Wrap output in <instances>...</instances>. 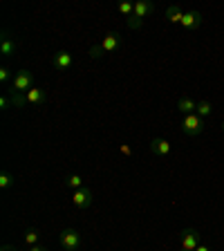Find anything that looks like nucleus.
<instances>
[{"label":"nucleus","mask_w":224,"mask_h":251,"mask_svg":"<svg viewBox=\"0 0 224 251\" xmlns=\"http://www.w3.org/2000/svg\"><path fill=\"white\" fill-rule=\"evenodd\" d=\"M0 251H16V247L14 245H2L0 247Z\"/></svg>","instance_id":"obj_24"},{"label":"nucleus","mask_w":224,"mask_h":251,"mask_svg":"<svg viewBox=\"0 0 224 251\" xmlns=\"http://www.w3.org/2000/svg\"><path fill=\"white\" fill-rule=\"evenodd\" d=\"M119 152H121L124 157H132V148L128 146V144H121V146H119Z\"/></svg>","instance_id":"obj_22"},{"label":"nucleus","mask_w":224,"mask_h":251,"mask_svg":"<svg viewBox=\"0 0 224 251\" xmlns=\"http://www.w3.org/2000/svg\"><path fill=\"white\" fill-rule=\"evenodd\" d=\"M25 99H27V103H31V105L45 103V92H43L41 88H31L29 92L25 94Z\"/></svg>","instance_id":"obj_14"},{"label":"nucleus","mask_w":224,"mask_h":251,"mask_svg":"<svg viewBox=\"0 0 224 251\" xmlns=\"http://www.w3.org/2000/svg\"><path fill=\"white\" fill-rule=\"evenodd\" d=\"M65 184H68V188H72V191H78V188H83L85 182L81 175H70L68 179H65Z\"/></svg>","instance_id":"obj_16"},{"label":"nucleus","mask_w":224,"mask_h":251,"mask_svg":"<svg viewBox=\"0 0 224 251\" xmlns=\"http://www.w3.org/2000/svg\"><path fill=\"white\" fill-rule=\"evenodd\" d=\"M9 105H11V101H9V97L5 94V97L0 99V108H2V110H9Z\"/></svg>","instance_id":"obj_23"},{"label":"nucleus","mask_w":224,"mask_h":251,"mask_svg":"<svg viewBox=\"0 0 224 251\" xmlns=\"http://www.w3.org/2000/svg\"><path fill=\"white\" fill-rule=\"evenodd\" d=\"M7 97H9V101H11V105H14V108H25V105H27L25 94H18V92H14V90H9V92H7Z\"/></svg>","instance_id":"obj_15"},{"label":"nucleus","mask_w":224,"mask_h":251,"mask_svg":"<svg viewBox=\"0 0 224 251\" xmlns=\"http://www.w3.org/2000/svg\"><path fill=\"white\" fill-rule=\"evenodd\" d=\"M72 204H74V209H78V211L90 209V206H92V191H90L88 186L74 191L72 193Z\"/></svg>","instance_id":"obj_7"},{"label":"nucleus","mask_w":224,"mask_h":251,"mask_svg":"<svg viewBox=\"0 0 224 251\" xmlns=\"http://www.w3.org/2000/svg\"><path fill=\"white\" fill-rule=\"evenodd\" d=\"M199 231L188 226V229L182 231V240H179V251H195L199 247Z\"/></svg>","instance_id":"obj_6"},{"label":"nucleus","mask_w":224,"mask_h":251,"mask_svg":"<svg viewBox=\"0 0 224 251\" xmlns=\"http://www.w3.org/2000/svg\"><path fill=\"white\" fill-rule=\"evenodd\" d=\"M119 45H121V34H119V31H110V34L99 43V45L90 47V56L99 58V56H103L105 52H115V50H119Z\"/></svg>","instance_id":"obj_2"},{"label":"nucleus","mask_w":224,"mask_h":251,"mask_svg":"<svg viewBox=\"0 0 224 251\" xmlns=\"http://www.w3.org/2000/svg\"><path fill=\"white\" fill-rule=\"evenodd\" d=\"M27 251H47V249H45V247H43V245H36V247H29V249H27Z\"/></svg>","instance_id":"obj_25"},{"label":"nucleus","mask_w":224,"mask_h":251,"mask_svg":"<svg viewBox=\"0 0 224 251\" xmlns=\"http://www.w3.org/2000/svg\"><path fill=\"white\" fill-rule=\"evenodd\" d=\"M175 108H177L184 117H186V115H195V112H198V101H193L191 97H186V94H184V97H179V99H177V105H175Z\"/></svg>","instance_id":"obj_10"},{"label":"nucleus","mask_w":224,"mask_h":251,"mask_svg":"<svg viewBox=\"0 0 224 251\" xmlns=\"http://www.w3.org/2000/svg\"><path fill=\"white\" fill-rule=\"evenodd\" d=\"M58 242L65 251H76L81 247V233L76 229H63L58 235Z\"/></svg>","instance_id":"obj_5"},{"label":"nucleus","mask_w":224,"mask_h":251,"mask_svg":"<svg viewBox=\"0 0 224 251\" xmlns=\"http://www.w3.org/2000/svg\"><path fill=\"white\" fill-rule=\"evenodd\" d=\"M195 251H211V247H206V245H202V242H199V247Z\"/></svg>","instance_id":"obj_26"},{"label":"nucleus","mask_w":224,"mask_h":251,"mask_svg":"<svg viewBox=\"0 0 224 251\" xmlns=\"http://www.w3.org/2000/svg\"><path fill=\"white\" fill-rule=\"evenodd\" d=\"M166 21L173 23V25H175V23H179V25H182V21H184L182 7H179V5H171V7H168V9H166Z\"/></svg>","instance_id":"obj_13"},{"label":"nucleus","mask_w":224,"mask_h":251,"mask_svg":"<svg viewBox=\"0 0 224 251\" xmlns=\"http://www.w3.org/2000/svg\"><path fill=\"white\" fill-rule=\"evenodd\" d=\"M199 23H202V14H199V11H186V14H184V21H182V27L191 31V29H198Z\"/></svg>","instance_id":"obj_11"},{"label":"nucleus","mask_w":224,"mask_h":251,"mask_svg":"<svg viewBox=\"0 0 224 251\" xmlns=\"http://www.w3.org/2000/svg\"><path fill=\"white\" fill-rule=\"evenodd\" d=\"M14 186V175H11V173H2V175H0V188H2V191H7V188H11Z\"/></svg>","instance_id":"obj_20"},{"label":"nucleus","mask_w":224,"mask_h":251,"mask_svg":"<svg viewBox=\"0 0 224 251\" xmlns=\"http://www.w3.org/2000/svg\"><path fill=\"white\" fill-rule=\"evenodd\" d=\"M211 110H213L211 101H198V112H195V115H199L202 119H206V117L211 115Z\"/></svg>","instance_id":"obj_17"},{"label":"nucleus","mask_w":224,"mask_h":251,"mask_svg":"<svg viewBox=\"0 0 224 251\" xmlns=\"http://www.w3.org/2000/svg\"><path fill=\"white\" fill-rule=\"evenodd\" d=\"M204 128H206V121L202 119L199 115H186L182 119V132L186 137H198L204 132Z\"/></svg>","instance_id":"obj_3"},{"label":"nucleus","mask_w":224,"mask_h":251,"mask_svg":"<svg viewBox=\"0 0 224 251\" xmlns=\"http://www.w3.org/2000/svg\"><path fill=\"white\" fill-rule=\"evenodd\" d=\"M152 14H155V5L150 0H139V2H135V11H132V16L125 23H128L130 29H139L144 25V18H148Z\"/></svg>","instance_id":"obj_1"},{"label":"nucleus","mask_w":224,"mask_h":251,"mask_svg":"<svg viewBox=\"0 0 224 251\" xmlns=\"http://www.w3.org/2000/svg\"><path fill=\"white\" fill-rule=\"evenodd\" d=\"M72 63H74V58H72V54H70L68 50H58V52L52 56V65L56 70H63V72L72 68Z\"/></svg>","instance_id":"obj_8"},{"label":"nucleus","mask_w":224,"mask_h":251,"mask_svg":"<svg viewBox=\"0 0 224 251\" xmlns=\"http://www.w3.org/2000/svg\"><path fill=\"white\" fill-rule=\"evenodd\" d=\"M14 78H16V74L11 72L9 68H5V65L0 68V83H9V81H14Z\"/></svg>","instance_id":"obj_21"},{"label":"nucleus","mask_w":224,"mask_h":251,"mask_svg":"<svg viewBox=\"0 0 224 251\" xmlns=\"http://www.w3.org/2000/svg\"><path fill=\"white\" fill-rule=\"evenodd\" d=\"M148 148H150L152 155H159V157L171 155V144H168L166 139H162V137H152L150 144H148Z\"/></svg>","instance_id":"obj_9"},{"label":"nucleus","mask_w":224,"mask_h":251,"mask_svg":"<svg viewBox=\"0 0 224 251\" xmlns=\"http://www.w3.org/2000/svg\"><path fill=\"white\" fill-rule=\"evenodd\" d=\"M0 52H2V56H11V54L16 52V41L7 31L2 34V38H0Z\"/></svg>","instance_id":"obj_12"},{"label":"nucleus","mask_w":224,"mask_h":251,"mask_svg":"<svg viewBox=\"0 0 224 251\" xmlns=\"http://www.w3.org/2000/svg\"><path fill=\"white\" fill-rule=\"evenodd\" d=\"M117 9H119V14L121 16H125V18H130L132 16V11H135V2H119V5H117Z\"/></svg>","instance_id":"obj_18"},{"label":"nucleus","mask_w":224,"mask_h":251,"mask_svg":"<svg viewBox=\"0 0 224 251\" xmlns=\"http://www.w3.org/2000/svg\"><path fill=\"white\" fill-rule=\"evenodd\" d=\"M31 88H34V74H31L29 70H21V72H16V78L11 81L9 90H14V92H18V94H27Z\"/></svg>","instance_id":"obj_4"},{"label":"nucleus","mask_w":224,"mask_h":251,"mask_svg":"<svg viewBox=\"0 0 224 251\" xmlns=\"http://www.w3.org/2000/svg\"><path fill=\"white\" fill-rule=\"evenodd\" d=\"M222 132H224V121H222Z\"/></svg>","instance_id":"obj_27"},{"label":"nucleus","mask_w":224,"mask_h":251,"mask_svg":"<svg viewBox=\"0 0 224 251\" xmlns=\"http://www.w3.org/2000/svg\"><path fill=\"white\" fill-rule=\"evenodd\" d=\"M25 245L27 247H36L38 245V231L36 229H27L25 231Z\"/></svg>","instance_id":"obj_19"}]
</instances>
